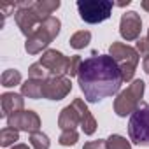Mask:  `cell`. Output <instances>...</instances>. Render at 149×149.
Instances as JSON below:
<instances>
[{"instance_id": "2", "label": "cell", "mask_w": 149, "mask_h": 149, "mask_svg": "<svg viewBox=\"0 0 149 149\" xmlns=\"http://www.w3.org/2000/svg\"><path fill=\"white\" fill-rule=\"evenodd\" d=\"M61 28V21L54 16H49L47 19H44L39 28L26 39L25 42V51L28 54H39L42 49H46L60 33Z\"/></svg>"}, {"instance_id": "25", "label": "cell", "mask_w": 149, "mask_h": 149, "mask_svg": "<svg viewBox=\"0 0 149 149\" xmlns=\"http://www.w3.org/2000/svg\"><path fill=\"white\" fill-rule=\"evenodd\" d=\"M137 53L139 54H144V56H149V39L147 37H140L137 40Z\"/></svg>"}, {"instance_id": "11", "label": "cell", "mask_w": 149, "mask_h": 149, "mask_svg": "<svg viewBox=\"0 0 149 149\" xmlns=\"http://www.w3.org/2000/svg\"><path fill=\"white\" fill-rule=\"evenodd\" d=\"M140 30H142V19L140 16L135 13V11H128L121 16V21H119V33L125 40H139V35H140Z\"/></svg>"}, {"instance_id": "18", "label": "cell", "mask_w": 149, "mask_h": 149, "mask_svg": "<svg viewBox=\"0 0 149 149\" xmlns=\"http://www.w3.org/2000/svg\"><path fill=\"white\" fill-rule=\"evenodd\" d=\"M68 42H70V47H74V49H84L91 42V32L79 30V32H76V33L70 37Z\"/></svg>"}, {"instance_id": "7", "label": "cell", "mask_w": 149, "mask_h": 149, "mask_svg": "<svg viewBox=\"0 0 149 149\" xmlns=\"http://www.w3.org/2000/svg\"><path fill=\"white\" fill-rule=\"evenodd\" d=\"M14 19H16V25L18 28L21 30V33L28 39L37 28L39 25L44 21L40 18V14L35 11L33 7V2H19L18 4V9L14 13Z\"/></svg>"}, {"instance_id": "5", "label": "cell", "mask_w": 149, "mask_h": 149, "mask_svg": "<svg viewBox=\"0 0 149 149\" xmlns=\"http://www.w3.org/2000/svg\"><path fill=\"white\" fill-rule=\"evenodd\" d=\"M130 140L137 146L149 147V104L142 102L128 121Z\"/></svg>"}, {"instance_id": "20", "label": "cell", "mask_w": 149, "mask_h": 149, "mask_svg": "<svg viewBox=\"0 0 149 149\" xmlns=\"http://www.w3.org/2000/svg\"><path fill=\"white\" fill-rule=\"evenodd\" d=\"M30 146L33 149H49L51 140H49V137L46 133L35 132V133H30Z\"/></svg>"}, {"instance_id": "22", "label": "cell", "mask_w": 149, "mask_h": 149, "mask_svg": "<svg viewBox=\"0 0 149 149\" xmlns=\"http://www.w3.org/2000/svg\"><path fill=\"white\" fill-rule=\"evenodd\" d=\"M49 77V72L40 65V63H33L28 68V79H39V81H46Z\"/></svg>"}, {"instance_id": "28", "label": "cell", "mask_w": 149, "mask_h": 149, "mask_svg": "<svg viewBox=\"0 0 149 149\" xmlns=\"http://www.w3.org/2000/svg\"><path fill=\"white\" fill-rule=\"evenodd\" d=\"M140 7L149 13V0H142V2H140Z\"/></svg>"}, {"instance_id": "14", "label": "cell", "mask_w": 149, "mask_h": 149, "mask_svg": "<svg viewBox=\"0 0 149 149\" xmlns=\"http://www.w3.org/2000/svg\"><path fill=\"white\" fill-rule=\"evenodd\" d=\"M79 125H81L79 112L72 104L61 109V112L58 116V126L61 128V132L63 130H76V126H79Z\"/></svg>"}, {"instance_id": "19", "label": "cell", "mask_w": 149, "mask_h": 149, "mask_svg": "<svg viewBox=\"0 0 149 149\" xmlns=\"http://www.w3.org/2000/svg\"><path fill=\"white\" fill-rule=\"evenodd\" d=\"M16 140H19V132L11 128V126H6L0 132V146L2 147H9V146H14Z\"/></svg>"}, {"instance_id": "13", "label": "cell", "mask_w": 149, "mask_h": 149, "mask_svg": "<svg viewBox=\"0 0 149 149\" xmlns=\"http://www.w3.org/2000/svg\"><path fill=\"white\" fill-rule=\"evenodd\" d=\"M72 105L77 109L79 112V118H81V128H83V133L84 135H93L97 132V119L93 118V114L90 112L88 105L84 104L83 98H74Z\"/></svg>"}, {"instance_id": "6", "label": "cell", "mask_w": 149, "mask_h": 149, "mask_svg": "<svg viewBox=\"0 0 149 149\" xmlns=\"http://www.w3.org/2000/svg\"><path fill=\"white\" fill-rule=\"evenodd\" d=\"M112 7L114 2H111V0H79L77 2L81 19L90 25H97L109 19L112 14Z\"/></svg>"}, {"instance_id": "26", "label": "cell", "mask_w": 149, "mask_h": 149, "mask_svg": "<svg viewBox=\"0 0 149 149\" xmlns=\"http://www.w3.org/2000/svg\"><path fill=\"white\" fill-rule=\"evenodd\" d=\"M83 149H107V140H102V139L90 140V142H86L83 146Z\"/></svg>"}, {"instance_id": "17", "label": "cell", "mask_w": 149, "mask_h": 149, "mask_svg": "<svg viewBox=\"0 0 149 149\" xmlns=\"http://www.w3.org/2000/svg\"><path fill=\"white\" fill-rule=\"evenodd\" d=\"M0 83H2L4 88H14L18 84H21V74L16 68H7L2 72V77H0Z\"/></svg>"}, {"instance_id": "29", "label": "cell", "mask_w": 149, "mask_h": 149, "mask_svg": "<svg viewBox=\"0 0 149 149\" xmlns=\"http://www.w3.org/2000/svg\"><path fill=\"white\" fill-rule=\"evenodd\" d=\"M11 149H28V146L26 144H14Z\"/></svg>"}, {"instance_id": "10", "label": "cell", "mask_w": 149, "mask_h": 149, "mask_svg": "<svg viewBox=\"0 0 149 149\" xmlns=\"http://www.w3.org/2000/svg\"><path fill=\"white\" fill-rule=\"evenodd\" d=\"M7 126L14 128L18 132L35 133L40 128V118L35 111H19L7 118Z\"/></svg>"}, {"instance_id": "8", "label": "cell", "mask_w": 149, "mask_h": 149, "mask_svg": "<svg viewBox=\"0 0 149 149\" xmlns=\"http://www.w3.org/2000/svg\"><path fill=\"white\" fill-rule=\"evenodd\" d=\"M39 63L49 72V76H53V77H63L65 74H68V63H70V58L65 56L61 51L47 49V51L42 53Z\"/></svg>"}, {"instance_id": "21", "label": "cell", "mask_w": 149, "mask_h": 149, "mask_svg": "<svg viewBox=\"0 0 149 149\" xmlns=\"http://www.w3.org/2000/svg\"><path fill=\"white\" fill-rule=\"evenodd\" d=\"M107 149H132V144L123 135L114 133L107 139Z\"/></svg>"}, {"instance_id": "30", "label": "cell", "mask_w": 149, "mask_h": 149, "mask_svg": "<svg viewBox=\"0 0 149 149\" xmlns=\"http://www.w3.org/2000/svg\"><path fill=\"white\" fill-rule=\"evenodd\" d=\"M132 4V0H126V2H119V4H116V6H119V7H125V6H130Z\"/></svg>"}, {"instance_id": "24", "label": "cell", "mask_w": 149, "mask_h": 149, "mask_svg": "<svg viewBox=\"0 0 149 149\" xmlns=\"http://www.w3.org/2000/svg\"><path fill=\"white\" fill-rule=\"evenodd\" d=\"M81 65H83V58H81V56H77V54H76V56H70V63H68V76H70V77L76 76V77H77Z\"/></svg>"}, {"instance_id": "27", "label": "cell", "mask_w": 149, "mask_h": 149, "mask_svg": "<svg viewBox=\"0 0 149 149\" xmlns=\"http://www.w3.org/2000/svg\"><path fill=\"white\" fill-rule=\"evenodd\" d=\"M142 68H144L146 74H149V56L144 58V61H142Z\"/></svg>"}, {"instance_id": "16", "label": "cell", "mask_w": 149, "mask_h": 149, "mask_svg": "<svg viewBox=\"0 0 149 149\" xmlns=\"http://www.w3.org/2000/svg\"><path fill=\"white\" fill-rule=\"evenodd\" d=\"M60 6H61L60 0H39V2H33V7L40 14L42 19H47Z\"/></svg>"}, {"instance_id": "3", "label": "cell", "mask_w": 149, "mask_h": 149, "mask_svg": "<svg viewBox=\"0 0 149 149\" xmlns=\"http://www.w3.org/2000/svg\"><path fill=\"white\" fill-rule=\"evenodd\" d=\"M109 54L111 58L118 63L119 70H121V77L123 83H130L135 76V70L139 65V53L135 47L123 44V42H112L109 46Z\"/></svg>"}, {"instance_id": "9", "label": "cell", "mask_w": 149, "mask_h": 149, "mask_svg": "<svg viewBox=\"0 0 149 149\" xmlns=\"http://www.w3.org/2000/svg\"><path fill=\"white\" fill-rule=\"evenodd\" d=\"M72 91V81L68 77H53L49 76L46 81H44V86H42V98H47V100H63L68 93Z\"/></svg>"}, {"instance_id": "12", "label": "cell", "mask_w": 149, "mask_h": 149, "mask_svg": "<svg viewBox=\"0 0 149 149\" xmlns=\"http://www.w3.org/2000/svg\"><path fill=\"white\" fill-rule=\"evenodd\" d=\"M0 105H2V118H9L16 112L23 111L25 98L19 93L7 91V93H2V97H0Z\"/></svg>"}, {"instance_id": "23", "label": "cell", "mask_w": 149, "mask_h": 149, "mask_svg": "<svg viewBox=\"0 0 149 149\" xmlns=\"http://www.w3.org/2000/svg\"><path fill=\"white\" fill-rule=\"evenodd\" d=\"M77 140H79V133L76 130H63L58 139L61 146H74V144H77Z\"/></svg>"}, {"instance_id": "31", "label": "cell", "mask_w": 149, "mask_h": 149, "mask_svg": "<svg viewBox=\"0 0 149 149\" xmlns=\"http://www.w3.org/2000/svg\"><path fill=\"white\" fill-rule=\"evenodd\" d=\"M147 39H149V28H147Z\"/></svg>"}, {"instance_id": "4", "label": "cell", "mask_w": 149, "mask_h": 149, "mask_svg": "<svg viewBox=\"0 0 149 149\" xmlns=\"http://www.w3.org/2000/svg\"><path fill=\"white\" fill-rule=\"evenodd\" d=\"M144 91H146V84L142 79H133L130 83V86L126 90H123L116 100H114V112L119 116V118H126V116H132L137 107L142 104V98H144Z\"/></svg>"}, {"instance_id": "15", "label": "cell", "mask_w": 149, "mask_h": 149, "mask_svg": "<svg viewBox=\"0 0 149 149\" xmlns=\"http://www.w3.org/2000/svg\"><path fill=\"white\" fill-rule=\"evenodd\" d=\"M42 86H44V81H39V79H26L23 84H21V95L23 97H28V98H42Z\"/></svg>"}, {"instance_id": "1", "label": "cell", "mask_w": 149, "mask_h": 149, "mask_svg": "<svg viewBox=\"0 0 149 149\" xmlns=\"http://www.w3.org/2000/svg\"><path fill=\"white\" fill-rule=\"evenodd\" d=\"M77 84L90 104H98L104 98L116 95L123 84L121 70L111 54L93 53L83 60L77 74Z\"/></svg>"}]
</instances>
